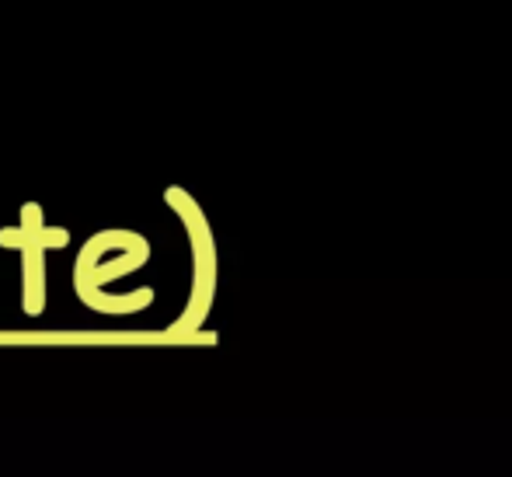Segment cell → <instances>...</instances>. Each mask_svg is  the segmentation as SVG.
Masks as SVG:
<instances>
[{"label": "cell", "mask_w": 512, "mask_h": 477, "mask_svg": "<svg viewBox=\"0 0 512 477\" xmlns=\"http://www.w3.org/2000/svg\"><path fill=\"white\" fill-rule=\"evenodd\" d=\"M70 241V234L63 227H53L42 216L39 202H25L21 206V220L14 227L0 230V244L14 248L21 255V310L32 317H39L46 310V255L53 248H63Z\"/></svg>", "instance_id": "2"}, {"label": "cell", "mask_w": 512, "mask_h": 477, "mask_svg": "<svg viewBox=\"0 0 512 477\" xmlns=\"http://www.w3.org/2000/svg\"><path fill=\"white\" fill-rule=\"evenodd\" d=\"M150 258V241L136 230H102L95 234L84 251L77 255L74 265V289L81 296L84 307L98 310V314H140L143 307H150L154 289H136V293L112 296L108 286L115 279H126L129 272H136L140 265H147Z\"/></svg>", "instance_id": "1"}, {"label": "cell", "mask_w": 512, "mask_h": 477, "mask_svg": "<svg viewBox=\"0 0 512 477\" xmlns=\"http://www.w3.org/2000/svg\"><path fill=\"white\" fill-rule=\"evenodd\" d=\"M164 199H168V206H175L178 213H182L185 230H189V237H192V255H196V286H192V296H189V310H185V317L175 324L178 331H189L203 321L209 293H213V248H209L206 234H203V241H199V227H203L206 220L196 209V202H192L182 189H168Z\"/></svg>", "instance_id": "3"}]
</instances>
